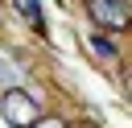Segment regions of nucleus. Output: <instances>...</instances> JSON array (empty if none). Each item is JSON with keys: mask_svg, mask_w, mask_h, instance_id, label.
I'll list each match as a JSON object with an SVG mask.
<instances>
[{"mask_svg": "<svg viewBox=\"0 0 132 128\" xmlns=\"http://www.w3.org/2000/svg\"><path fill=\"white\" fill-rule=\"evenodd\" d=\"M0 116H4L12 128H29V124L37 120V99H33L29 91H21V87H8L4 99H0Z\"/></svg>", "mask_w": 132, "mask_h": 128, "instance_id": "1", "label": "nucleus"}, {"mask_svg": "<svg viewBox=\"0 0 132 128\" xmlns=\"http://www.w3.org/2000/svg\"><path fill=\"white\" fill-rule=\"evenodd\" d=\"M87 8L95 17V25H103V29H124L128 25V0H87Z\"/></svg>", "mask_w": 132, "mask_h": 128, "instance_id": "2", "label": "nucleus"}, {"mask_svg": "<svg viewBox=\"0 0 132 128\" xmlns=\"http://www.w3.org/2000/svg\"><path fill=\"white\" fill-rule=\"evenodd\" d=\"M12 4H16V12H21V17L37 29V33L45 29V21H41V0H12Z\"/></svg>", "mask_w": 132, "mask_h": 128, "instance_id": "3", "label": "nucleus"}, {"mask_svg": "<svg viewBox=\"0 0 132 128\" xmlns=\"http://www.w3.org/2000/svg\"><path fill=\"white\" fill-rule=\"evenodd\" d=\"M87 45H91V50H95L99 58H107V62H116V45H111L107 37H99V33H91V37H87Z\"/></svg>", "mask_w": 132, "mask_h": 128, "instance_id": "4", "label": "nucleus"}, {"mask_svg": "<svg viewBox=\"0 0 132 128\" xmlns=\"http://www.w3.org/2000/svg\"><path fill=\"white\" fill-rule=\"evenodd\" d=\"M29 128H66V120H58V116H45V120H33Z\"/></svg>", "mask_w": 132, "mask_h": 128, "instance_id": "5", "label": "nucleus"}, {"mask_svg": "<svg viewBox=\"0 0 132 128\" xmlns=\"http://www.w3.org/2000/svg\"><path fill=\"white\" fill-rule=\"evenodd\" d=\"M0 83H12V70H4V66H0Z\"/></svg>", "mask_w": 132, "mask_h": 128, "instance_id": "6", "label": "nucleus"}]
</instances>
